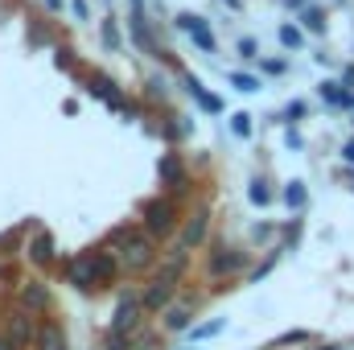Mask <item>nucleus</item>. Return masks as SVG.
<instances>
[{
    "mask_svg": "<svg viewBox=\"0 0 354 350\" xmlns=\"http://www.w3.org/2000/svg\"><path fill=\"white\" fill-rule=\"evenodd\" d=\"M309 338H313V334H309V330H288V334H280V338H276V342H272V347H305V342H309Z\"/></svg>",
    "mask_w": 354,
    "mask_h": 350,
    "instance_id": "nucleus-32",
    "label": "nucleus"
},
{
    "mask_svg": "<svg viewBox=\"0 0 354 350\" xmlns=\"http://www.w3.org/2000/svg\"><path fill=\"white\" fill-rule=\"evenodd\" d=\"M83 91H87L91 99H103V103H107L111 111H120V116H136V111H140L124 91L115 87V79H107V75H99V71L87 75V87H83Z\"/></svg>",
    "mask_w": 354,
    "mask_h": 350,
    "instance_id": "nucleus-4",
    "label": "nucleus"
},
{
    "mask_svg": "<svg viewBox=\"0 0 354 350\" xmlns=\"http://www.w3.org/2000/svg\"><path fill=\"white\" fill-rule=\"evenodd\" d=\"M223 4H227L231 12H239V8H243V0H223Z\"/></svg>",
    "mask_w": 354,
    "mask_h": 350,
    "instance_id": "nucleus-47",
    "label": "nucleus"
},
{
    "mask_svg": "<svg viewBox=\"0 0 354 350\" xmlns=\"http://www.w3.org/2000/svg\"><path fill=\"white\" fill-rule=\"evenodd\" d=\"M280 198H284L288 210H305V206H309V190H305V181H297V177L280 190Z\"/></svg>",
    "mask_w": 354,
    "mask_h": 350,
    "instance_id": "nucleus-23",
    "label": "nucleus"
},
{
    "mask_svg": "<svg viewBox=\"0 0 354 350\" xmlns=\"http://www.w3.org/2000/svg\"><path fill=\"white\" fill-rule=\"evenodd\" d=\"M140 231L145 235H153L157 243H165V239H174L177 235V206L174 198H149L145 206H140Z\"/></svg>",
    "mask_w": 354,
    "mask_h": 350,
    "instance_id": "nucleus-1",
    "label": "nucleus"
},
{
    "mask_svg": "<svg viewBox=\"0 0 354 350\" xmlns=\"http://www.w3.org/2000/svg\"><path fill=\"white\" fill-rule=\"evenodd\" d=\"M276 42H280L288 54H297V50H305V29L292 25V21H280V25H276Z\"/></svg>",
    "mask_w": 354,
    "mask_h": 350,
    "instance_id": "nucleus-21",
    "label": "nucleus"
},
{
    "mask_svg": "<svg viewBox=\"0 0 354 350\" xmlns=\"http://www.w3.org/2000/svg\"><path fill=\"white\" fill-rule=\"evenodd\" d=\"M256 66H260V75H272V79H280V75H288V58H256Z\"/></svg>",
    "mask_w": 354,
    "mask_h": 350,
    "instance_id": "nucleus-30",
    "label": "nucleus"
},
{
    "mask_svg": "<svg viewBox=\"0 0 354 350\" xmlns=\"http://www.w3.org/2000/svg\"><path fill=\"white\" fill-rule=\"evenodd\" d=\"M248 202H252V206H260V210L276 202V194H272V185H268L264 177H252V181H248Z\"/></svg>",
    "mask_w": 354,
    "mask_h": 350,
    "instance_id": "nucleus-25",
    "label": "nucleus"
},
{
    "mask_svg": "<svg viewBox=\"0 0 354 350\" xmlns=\"http://www.w3.org/2000/svg\"><path fill=\"white\" fill-rule=\"evenodd\" d=\"M33 350H71L62 322H37V338H33Z\"/></svg>",
    "mask_w": 354,
    "mask_h": 350,
    "instance_id": "nucleus-17",
    "label": "nucleus"
},
{
    "mask_svg": "<svg viewBox=\"0 0 354 350\" xmlns=\"http://www.w3.org/2000/svg\"><path fill=\"white\" fill-rule=\"evenodd\" d=\"M132 12H145V0H132Z\"/></svg>",
    "mask_w": 354,
    "mask_h": 350,
    "instance_id": "nucleus-48",
    "label": "nucleus"
},
{
    "mask_svg": "<svg viewBox=\"0 0 354 350\" xmlns=\"http://www.w3.org/2000/svg\"><path fill=\"white\" fill-rule=\"evenodd\" d=\"M174 297H177V284H174V280H165V276H157V272H153L149 288L140 293V301H145V313H165V309L174 305Z\"/></svg>",
    "mask_w": 354,
    "mask_h": 350,
    "instance_id": "nucleus-11",
    "label": "nucleus"
},
{
    "mask_svg": "<svg viewBox=\"0 0 354 350\" xmlns=\"http://www.w3.org/2000/svg\"><path fill=\"white\" fill-rule=\"evenodd\" d=\"M99 350H132V342H128V338H120V334H111V330H107V338H103V347Z\"/></svg>",
    "mask_w": 354,
    "mask_h": 350,
    "instance_id": "nucleus-36",
    "label": "nucleus"
},
{
    "mask_svg": "<svg viewBox=\"0 0 354 350\" xmlns=\"http://www.w3.org/2000/svg\"><path fill=\"white\" fill-rule=\"evenodd\" d=\"M231 132H235L239 140H252V132H256L252 116H248V111H231Z\"/></svg>",
    "mask_w": 354,
    "mask_h": 350,
    "instance_id": "nucleus-29",
    "label": "nucleus"
},
{
    "mask_svg": "<svg viewBox=\"0 0 354 350\" xmlns=\"http://www.w3.org/2000/svg\"><path fill=\"white\" fill-rule=\"evenodd\" d=\"M153 264H157V239L145 235V231H136V235L120 248V268H124L128 276H140V272H149Z\"/></svg>",
    "mask_w": 354,
    "mask_h": 350,
    "instance_id": "nucleus-3",
    "label": "nucleus"
},
{
    "mask_svg": "<svg viewBox=\"0 0 354 350\" xmlns=\"http://www.w3.org/2000/svg\"><path fill=\"white\" fill-rule=\"evenodd\" d=\"M342 161H346V165H354V136L342 145Z\"/></svg>",
    "mask_w": 354,
    "mask_h": 350,
    "instance_id": "nucleus-44",
    "label": "nucleus"
},
{
    "mask_svg": "<svg viewBox=\"0 0 354 350\" xmlns=\"http://www.w3.org/2000/svg\"><path fill=\"white\" fill-rule=\"evenodd\" d=\"M145 95H149V99H169V83H165L161 75H153V79H149V91H145Z\"/></svg>",
    "mask_w": 354,
    "mask_h": 350,
    "instance_id": "nucleus-35",
    "label": "nucleus"
},
{
    "mask_svg": "<svg viewBox=\"0 0 354 350\" xmlns=\"http://www.w3.org/2000/svg\"><path fill=\"white\" fill-rule=\"evenodd\" d=\"M317 95L326 107H338V111H354V87H346L342 79H322L317 83Z\"/></svg>",
    "mask_w": 354,
    "mask_h": 350,
    "instance_id": "nucleus-13",
    "label": "nucleus"
},
{
    "mask_svg": "<svg viewBox=\"0 0 354 350\" xmlns=\"http://www.w3.org/2000/svg\"><path fill=\"white\" fill-rule=\"evenodd\" d=\"M0 350H21V347H17V342H12L8 334H0Z\"/></svg>",
    "mask_w": 354,
    "mask_h": 350,
    "instance_id": "nucleus-46",
    "label": "nucleus"
},
{
    "mask_svg": "<svg viewBox=\"0 0 354 350\" xmlns=\"http://www.w3.org/2000/svg\"><path fill=\"white\" fill-rule=\"evenodd\" d=\"M248 268V252H239V248H227V243H218L214 252H210V260H206V272L218 280V276H235V272H243Z\"/></svg>",
    "mask_w": 354,
    "mask_h": 350,
    "instance_id": "nucleus-8",
    "label": "nucleus"
},
{
    "mask_svg": "<svg viewBox=\"0 0 354 350\" xmlns=\"http://www.w3.org/2000/svg\"><path fill=\"white\" fill-rule=\"evenodd\" d=\"M161 317H165L161 326H165L169 334H185V330L194 326V309H189V305H169V309H165Z\"/></svg>",
    "mask_w": 354,
    "mask_h": 350,
    "instance_id": "nucleus-19",
    "label": "nucleus"
},
{
    "mask_svg": "<svg viewBox=\"0 0 354 350\" xmlns=\"http://www.w3.org/2000/svg\"><path fill=\"white\" fill-rule=\"evenodd\" d=\"M17 276V264L12 260H0V280H12Z\"/></svg>",
    "mask_w": 354,
    "mask_h": 350,
    "instance_id": "nucleus-41",
    "label": "nucleus"
},
{
    "mask_svg": "<svg viewBox=\"0 0 354 350\" xmlns=\"http://www.w3.org/2000/svg\"><path fill=\"white\" fill-rule=\"evenodd\" d=\"M54 66H58L62 75H71V79H83V71H79V58H75L71 50H54Z\"/></svg>",
    "mask_w": 354,
    "mask_h": 350,
    "instance_id": "nucleus-28",
    "label": "nucleus"
},
{
    "mask_svg": "<svg viewBox=\"0 0 354 350\" xmlns=\"http://www.w3.org/2000/svg\"><path fill=\"white\" fill-rule=\"evenodd\" d=\"M136 231H140L136 223H120V227H111V231L103 235V248H107V252H111V248H124V243H128Z\"/></svg>",
    "mask_w": 354,
    "mask_h": 350,
    "instance_id": "nucleus-27",
    "label": "nucleus"
},
{
    "mask_svg": "<svg viewBox=\"0 0 354 350\" xmlns=\"http://www.w3.org/2000/svg\"><path fill=\"white\" fill-rule=\"evenodd\" d=\"M206 235H210V210H206V206H198V210L185 219V227H181V243L194 252V248H202V243H206Z\"/></svg>",
    "mask_w": 354,
    "mask_h": 350,
    "instance_id": "nucleus-14",
    "label": "nucleus"
},
{
    "mask_svg": "<svg viewBox=\"0 0 354 350\" xmlns=\"http://www.w3.org/2000/svg\"><path fill=\"white\" fill-rule=\"evenodd\" d=\"M305 111H309V107H305L301 99H292V103L280 111V124H297V120H305Z\"/></svg>",
    "mask_w": 354,
    "mask_h": 350,
    "instance_id": "nucleus-33",
    "label": "nucleus"
},
{
    "mask_svg": "<svg viewBox=\"0 0 354 350\" xmlns=\"http://www.w3.org/2000/svg\"><path fill=\"white\" fill-rule=\"evenodd\" d=\"M174 25L202 50V54H218V42H214V29H210V21L206 17H198V12H177Z\"/></svg>",
    "mask_w": 354,
    "mask_h": 350,
    "instance_id": "nucleus-6",
    "label": "nucleus"
},
{
    "mask_svg": "<svg viewBox=\"0 0 354 350\" xmlns=\"http://www.w3.org/2000/svg\"><path fill=\"white\" fill-rule=\"evenodd\" d=\"M29 46H50V33H46L41 25H33V29H29Z\"/></svg>",
    "mask_w": 354,
    "mask_h": 350,
    "instance_id": "nucleus-39",
    "label": "nucleus"
},
{
    "mask_svg": "<svg viewBox=\"0 0 354 350\" xmlns=\"http://www.w3.org/2000/svg\"><path fill=\"white\" fill-rule=\"evenodd\" d=\"M17 305H21L25 313L41 317V313H50V309H54V293H50L41 280H25V284L17 288Z\"/></svg>",
    "mask_w": 354,
    "mask_h": 350,
    "instance_id": "nucleus-7",
    "label": "nucleus"
},
{
    "mask_svg": "<svg viewBox=\"0 0 354 350\" xmlns=\"http://www.w3.org/2000/svg\"><path fill=\"white\" fill-rule=\"evenodd\" d=\"M342 83H346V87H354V66H342Z\"/></svg>",
    "mask_w": 354,
    "mask_h": 350,
    "instance_id": "nucleus-45",
    "label": "nucleus"
},
{
    "mask_svg": "<svg viewBox=\"0 0 354 350\" xmlns=\"http://www.w3.org/2000/svg\"><path fill=\"white\" fill-rule=\"evenodd\" d=\"M276 260H280V248H276V252H272V256H268V260L260 264V268H252V272H248V280H252V284H260V280H264L268 272L276 268Z\"/></svg>",
    "mask_w": 354,
    "mask_h": 350,
    "instance_id": "nucleus-34",
    "label": "nucleus"
},
{
    "mask_svg": "<svg viewBox=\"0 0 354 350\" xmlns=\"http://www.w3.org/2000/svg\"><path fill=\"white\" fill-rule=\"evenodd\" d=\"M4 334H8L17 347H33V338H37V322H33V313H25L21 305L8 309V313H4Z\"/></svg>",
    "mask_w": 354,
    "mask_h": 350,
    "instance_id": "nucleus-12",
    "label": "nucleus"
},
{
    "mask_svg": "<svg viewBox=\"0 0 354 350\" xmlns=\"http://www.w3.org/2000/svg\"><path fill=\"white\" fill-rule=\"evenodd\" d=\"M83 264H87V272H91V280L103 288V284H111L124 268H120V256L115 252H107V248H99V252H87L83 256Z\"/></svg>",
    "mask_w": 354,
    "mask_h": 350,
    "instance_id": "nucleus-10",
    "label": "nucleus"
},
{
    "mask_svg": "<svg viewBox=\"0 0 354 350\" xmlns=\"http://www.w3.org/2000/svg\"><path fill=\"white\" fill-rule=\"evenodd\" d=\"M280 4H284L288 12H301V8H309V0H280Z\"/></svg>",
    "mask_w": 354,
    "mask_h": 350,
    "instance_id": "nucleus-43",
    "label": "nucleus"
},
{
    "mask_svg": "<svg viewBox=\"0 0 354 350\" xmlns=\"http://www.w3.org/2000/svg\"><path fill=\"white\" fill-rule=\"evenodd\" d=\"M161 185H165V198H185L189 194V169H185V161H181V153H161Z\"/></svg>",
    "mask_w": 354,
    "mask_h": 350,
    "instance_id": "nucleus-5",
    "label": "nucleus"
},
{
    "mask_svg": "<svg viewBox=\"0 0 354 350\" xmlns=\"http://www.w3.org/2000/svg\"><path fill=\"white\" fill-rule=\"evenodd\" d=\"M99 42H103V50H124V37H120V17L115 12H107L103 21H99Z\"/></svg>",
    "mask_w": 354,
    "mask_h": 350,
    "instance_id": "nucleus-20",
    "label": "nucleus"
},
{
    "mask_svg": "<svg viewBox=\"0 0 354 350\" xmlns=\"http://www.w3.org/2000/svg\"><path fill=\"white\" fill-rule=\"evenodd\" d=\"M185 268H189V248L177 239L174 248L165 252V260H161V268H157V276H165V280H174V284H177V280L185 276Z\"/></svg>",
    "mask_w": 354,
    "mask_h": 350,
    "instance_id": "nucleus-16",
    "label": "nucleus"
},
{
    "mask_svg": "<svg viewBox=\"0 0 354 350\" xmlns=\"http://www.w3.org/2000/svg\"><path fill=\"white\" fill-rule=\"evenodd\" d=\"M338 4H346V0H338Z\"/></svg>",
    "mask_w": 354,
    "mask_h": 350,
    "instance_id": "nucleus-49",
    "label": "nucleus"
},
{
    "mask_svg": "<svg viewBox=\"0 0 354 350\" xmlns=\"http://www.w3.org/2000/svg\"><path fill=\"white\" fill-rule=\"evenodd\" d=\"M41 8L46 12H62V8H71V0H41Z\"/></svg>",
    "mask_w": 354,
    "mask_h": 350,
    "instance_id": "nucleus-40",
    "label": "nucleus"
},
{
    "mask_svg": "<svg viewBox=\"0 0 354 350\" xmlns=\"http://www.w3.org/2000/svg\"><path fill=\"white\" fill-rule=\"evenodd\" d=\"M181 87H185V95H189V99H194L206 116H223V99H218V95H210V91H206V83H202L198 75H185V79H181Z\"/></svg>",
    "mask_w": 354,
    "mask_h": 350,
    "instance_id": "nucleus-15",
    "label": "nucleus"
},
{
    "mask_svg": "<svg viewBox=\"0 0 354 350\" xmlns=\"http://www.w3.org/2000/svg\"><path fill=\"white\" fill-rule=\"evenodd\" d=\"M284 140H288V149H301V132H297V128H288Z\"/></svg>",
    "mask_w": 354,
    "mask_h": 350,
    "instance_id": "nucleus-42",
    "label": "nucleus"
},
{
    "mask_svg": "<svg viewBox=\"0 0 354 350\" xmlns=\"http://www.w3.org/2000/svg\"><path fill=\"white\" fill-rule=\"evenodd\" d=\"M272 235H276V223H256V227H252V239H256V243H264Z\"/></svg>",
    "mask_w": 354,
    "mask_h": 350,
    "instance_id": "nucleus-37",
    "label": "nucleus"
},
{
    "mask_svg": "<svg viewBox=\"0 0 354 350\" xmlns=\"http://www.w3.org/2000/svg\"><path fill=\"white\" fill-rule=\"evenodd\" d=\"M25 260L33 264V268H50V264L58 260V243H54V235L46 227H33V235L25 243Z\"/></svg>",
    "mask_w": 354,
    "mask_h": 350,
    "instance_id": "nucleus-9",
    "label": "nucleus"
},
{
    "mask_svg": "<svg viewBox=\"0 0 354 350\" xmlns=\"http://www.w3.org/2000/svg\"><path fill=\"white\" fill-rule=\"evenodd\" d=\"M227 83L239 91V95H256V91H264V79H260V75H248V71H231Z\"/></svg>",
    "mask_w": 354,
    "mask_h": 350,
    "instance_id": "nucleus-26",
    "label": "nucleus"
},
{
    "mask_svg": "<svg viewBox=\"0 0 354 350\" xmlns=\"http://www.w3.org/2000/svg\"><path fill=\"white\" fill-rule=\"evenodd\" d=\"M227 330V317H214V322H202V326H189L185 334H189V342H210V338H218Z\"/></svg>",
    "mask_w": 354,
    "mask_h": 350,
    "instance_id": "nucleus-24",
    "label": "nucleus"
},
{
    "mask_svg": "<svg viewBox=\"0 0 354 350\" xmlns=\"http://www.w3.org/2000/svg\"><path fill=\"white\" fill-rule=\"evenodd\" d=\"M71 12L75 21H91V0H71Z\"/></svg>",
    "mask_w": 354,
    "mask_h": 350,
    "instance_id": "nucleus-38",
    "label": "nucleus"
},
{
    "mask_svg": "<svg viewBox=\"0 0 354 350\" xmlns=\"http://www.w3.org/2000/svg\"><path fill=\"white\" fill-rule=\"evenodd\" d=\"M140 326H145V301H140V293L124 288L115 301V313H111V334L132 338V334H140Z\"/></svg>",
    "mask_w": 354,
    "mask_h": 350,
    "instance_id": "nucleus-2",
    "label": "nucleus"
},
{
    "mask_svg": "<svg viewBox=\"0 0 354 350\" xmlns=\"http://www.w3.org/2000/svg\"><path fill=\"white\" fill-rule=\"evenodd\" d=\"M62 276H66V284H71V288H79V293H99V284L91 280L83 256H79V260H62Z\"/></svg>",
    "mask_w": 354,
    "mask_h": 350,
    "instance_id": "nucleus-18",
    "label": "nucleus"
},
{
    "mask_svg": "<svg viewBox=\"0 0 354 350\" xmlns=\"http://www.w3.org/2000/svg\"><path fill=\"white\" fill-rule=\"evenodd\" d=\"M330 350H334V347H330Z\"/></svg>",
    "mask_w": 354,
    "mask_h": 350,
    "instance_id": "nucleus-50",
    "label": "nucleus"
},
{
    "mask_svg": "<svg viewBox=\"0 0 354 350\" xmlns=\"http://www.w3.org/2000/svg\"><path fill=\"white\" fill-rule=\"evenodd\" d=\"M235 54H239L243 62H256V58H260V42H256V37H239V42H235Z\"/></svg>",
    "mask_w": 354,
    "mask_h": 350,
    "instance_id": "nucleus-31",
    "label": "nucleus"
},
{
    "mask_svg": "<svg viewBox=\"0 0 354 350\" xmlns=\"http://www.w3.org/2000/svg\"><path fill=\"white\" fill-rule=\"evenodd\" d=\"M301 29L305 33H326L330 29V21H326V8H317V4H309V8H301Z\"/></svg>",
    "mask_w": 354,
    "mask_h": 350,
    "instance_id": "nucleus-22",
    "label": "nucleus"
}]
</instances>
